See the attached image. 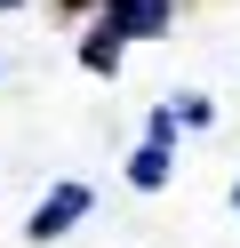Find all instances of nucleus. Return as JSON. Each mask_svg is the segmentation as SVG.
Returning <instances> with one entry per match:
<instances>
[{"label":"nucleus","instance_id":"nucleus-1","mask_svg":"<svg viewBox=\"0 0 240 248\" xmlns=\"http://www.w3.org/2000/svg\"><path fill=\"white\" fill-rule=\"evenodd\" d=\"M96 24H104L120 48L128 40H160L176 24V0H96Z\"/></svg>","mask_w":240,"mask_h":248},{"label":"nucleus","instance_id":"nucleus-2","mask_svg":"<svg viewBox=\"0 0 240 248\" xmlns=\"http://www.w3.org/2000/svg\"><path fill=\"white\" fill-rule=\"evenodd\" d=\"M88 208H96V192H88V184H72V176H64L56 192H48L40 208H32V224H24V240H64V232H72V224H80V216H88Z\"/></svg>","mask_w":240,"mask_h":248},{"label":"nucleus","instance_id":"nucleus-3","mask_svg":"<svg viewBox=\"0 0 240 248\" xmlns=\"http://www.w3.org/2000/svg\"><path fill=\"white\" fill-rule=\"evenodd\" d=\"M168 168H176V144H136L128 152V184H136V192H160Z\"/></svg>","mask_w":240,"mask_h":248},{"label":"nucleus","instance_id":"nucleus-4","mask_svg":"<svg viewBox=\"0 0 240 248\" xmlns=\"http://www.w3.org/2000/svg\"><path fill=\"white\" fill-rule=\"evenodd\" d=\"M120 56H128L120 40H112L104 24H88V40H80V64H88V72H120Z\"/></svg>","mask_w":240,"mask_h":248},{"label":"nucleus","instance_id":"nucleus-5","mask_svg":"<svg viewBox=\"0 0 240 248\" xmlns=\"http://www.w3.org/2000/svg\"><path fill=\"white\" fill-rule=\"evenodd\" d=\"M168 112H176V128H208V120H216V104H208L200 88H184V96H168Z\"/></svg>","mask_w":240,"mask_h":248},{"label":"nucleus","instance_id":"nucleus-6","mask_svg":"<svg viewBox=\"0 0 240 248\" xmlns=\"http://www.w3.org/2000/svg\"><path fill=\"white\" fill-rule=\"evenodd\" d=\"M176 136H184V128H176V112H168V104H152V120H144V144H176Z\"/></svg>","mask_w":240,"mask_h":248},{"label":"nucleus","instance_id":"nucleus-7","mask_svg":"<svg viewBox=\"0 0 240 248\" xmlns=\"http://www.w3.org/2000/svg\"><path fill=\"white\" fill-rule=\"evenodd\" d=\"M56 8H64V16H80V8H88V0H56Z\"/></svg>","mask_w":240,"mask_h":248},{"label":"nucleus","instance_id":"nucleus-8","mask_svg":"<svg viewBox=\"0 0 240 248\" xmlns=\"http://www.w3.org/2000/svg\"><path fill=\"white\" fill-rule=\"evenodd\" d=\"M232 208H240V176H232Z\"/></svg>","mask_w":240,"mask_h":248},{"label":"nucleus","instance_id":"nucleus-9","mask_svg":"<svg viewBox=\"0 0 240 248\" xmlns=\"http://www.w3.org/2000/svg\"><path fill=\"white\" fill-rule=\"evenodd\" d=\"M0 8H24V0H0Z\"/></svg>","mask_w":240,"mask_h":248}]
</instances>
